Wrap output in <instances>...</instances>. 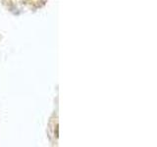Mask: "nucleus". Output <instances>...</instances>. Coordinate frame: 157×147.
<instances>
[]
</instances>
